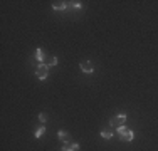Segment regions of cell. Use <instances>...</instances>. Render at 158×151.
Here are the masks:
<instances>
[{"instance_id": "obj_1", "label": "cell", "mask_w": 158, "mask_h": 151, "mask_svg": "<svg viewBox=\"0 0 158 151\" xmlns=\"http://www.w3.org/2000/svg\"><path fill=\"white\" fill-rule=\"evenodd\" d=\"M118 134H119V138H121L123 141H133L135 139V133L130 129V128H126L125 124L118 128Z\"/></svg>"}, {"instance_id": "obj_2", "label": "cell", "mask_w": 158, "mask_h": 151, "mask_svg": "<svg viewBox=\"0 0 158 151\" xmlns=\"http://www.w3.org/2000/svg\"><path fill=\"white\" fill-rule=\"evenodd\" d=\"M35 76H37V79H40V81L47 79V76H49V66L47 64L40 62L39 66H37V69H35Z\"/></svg>"}, {"instance_id": "obj_3", "label": "cell", "mask_w": 158, "mask_h": 151, "mask_svg": "<svg viewBox=\"0 0 158 151\" xmlns=\"http://www.w3.org/2000/svg\"><path fill=\"white\" fill-rule=\"evenodd\" d=\"M126 123V114H118V116H113L110 119V124L113 128H119Z\"/></svg>"}, {"instance_id": "obj_4", "label": "cell", "mask_w": 158, "mask_h": 151, "mask_svg": "<svg viewBox=\"0 0 158 151\" xmlns=\"http://www.w3.org/2000/svg\"><path fill=\"white\" fill-rule=\"evenodd\" d=\"M61 151H79V143H74V141L64 143V146H62Z\"/></svg>"}, {"instance_id": "obj_5", "label": "cell", "mask_w": 158, "mask_h": 151, "mask_svg": "<svg viewBox=\"0 0 158 151\" xmlns=\"http://www.w3.org/2000/svg\"><path fill=\"white\" fill-rule=\"evenodd\" d=\"M79 67H81V71H82L84 74H91L93 71H94V67H93V64L89 62V60H84V62H81V66H79Z\"/></svg>"}, {"instance_id": "obj_6", "label": "cell", "mask_w": 158, "mask_h": 151, "mask_svg": "<svg viewBox=\"0 0 158 151\" xmlns=\"http://www.w3.org/2000/svg\"><path fill=\"white\" fill-rule=\"evenodd\" d=\"M52 9H54V10H66L67 9V3L66 2H54V3H52Z\"/></svg>"}, {"instance_id": "obj_7", "label": "cell", "mask_w": 158, "mask_h": 151, "mask_svg": "<svg viewBox=\"0 0 158 151\" xmlns=\"http://www.w3.org/2000/svg\"><path fill=\"white\" fill-rule=\"evenodd\" d=\"M113 129H103L101 131V138H104V139H111L113 138Z\"/></svg>"}, {"instance_id": "obj_8", "label": "cell", "mask_w": 158, "mask_h": 151, "mask_svg": "<svg viewBox=\"0 0 158 151\" xmlns=\"http://www.w3.org/2000/svg\"><path fill=\"white\" fill-rule=\"evenodd\" d=\"M57 136H59V139H61V141H64V143H69V134H67L66 131H59Z\"/></svg>"}, {"instance_id": "obj_9", "label": "cell", "mask_w": 158, "mask_h": 151, "mask_svg": "<svg viewBox=\"0 0 158 151\" xmlns=\"http://www.w3.org/2000/svg\"><path fill=\"white\" fill-rule=\"evenodd\" d=\"M44 133H46V126H44V124H42V126H40L39 129L35 131V134H34V136H35V138H40V136H42Z\"/></svg>"}, {"instance_id": "obj_10", "label": "cell", "mask_w": 158, "mask_h": 151, "mask_svg": "<svg viewBox=\"0 0 158 151\" xmlns=\"http://www.w3.org/2000/svg\"><path fill=\"white\" fill-rule=\"evenodd\" d=\"M35 59L39 60V62L44 59V52H42V49H37V51H35Z\"/></svg>"}, {"instance_id": "obj_11", "label": "cell", "mask_w": 158, "mask_h": 151, "mask_svg": "<svg viewBox=\"0 0 158 151\" xmlns=\"http://www.w3.org/2000/svg\"><path fill=\"white\" fill-rule=\"evenodd\" d=\"M56 64H57V57H54V55H52V57L47 60V66L51 67V66H56Z\"/></svg>"}, {"instance_id": "obj_12", "label": "cell", "mask_w": 158, "mask_h": 151, "mask_svg": "<svg viewBox=\"0 0 158 151\" xmlns=\"http://www.w3.org/2000/svg\"><path fill=\"white\" fill-rule=\"evenodd\" d=\"M69 3H71V7H73V9H81V7H82L81 2H69Z\"/></svg>"}, {"instance_id": "obj_13", "label": "cell", "mask_w": 158, "mask_h": 151, "mask_svg": "<svg viewBox=\"0 0 158 151\" xmlns=\"http://www.w3.org/2000/svg\"><path fill=\"white\" fill-rule=\"evenodd\" d=\"M39 121H40V123H46V121H47V116H46V114H39Z\"/></svg>"}]
</instances>
